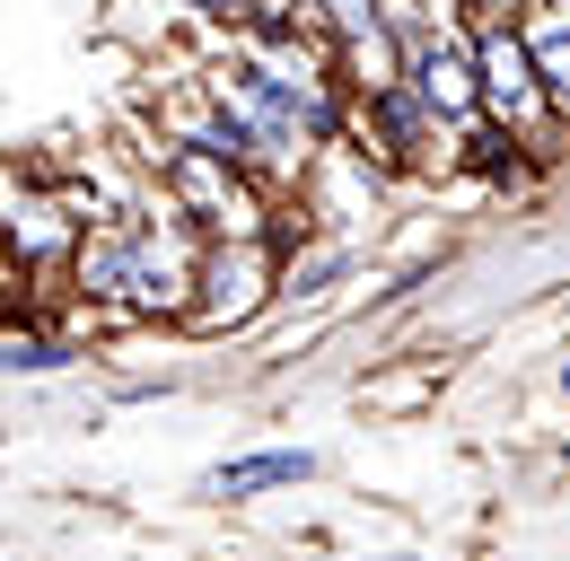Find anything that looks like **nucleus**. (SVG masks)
I'll return each instance as SVG.
<instances>
[{"label":"nucleus","instance_id":"nucleus-2","mask_svg":"<svg viewBox=\"0 0 570 561\" xmlns=\"http://www.w3.org/2000/svg\"><path fill=\"white\" fill-rule=\"evenodd\" d=\"M395 36H404V88L422 97L448 132H465L483 115V79H474V36L448 18V9H422V0H395Z\"/></svg>","mask_w":570,"mask_h":561},{"label":"nucleus","instance_id":"nucleus-9","mask_svg":"<svg viewBox=\"0 0 570 561\" xmlns=\"http://www.w3.org/2000/svg\"><path fill=\"white\" fill-rule=\"evenodd\" d=\"M9 280H18V264H9V237H0V289H9ZM18 289H27V280H18ZM0 307H9V298H0Z\"/></svg>","mask_w":570,"mask_h":561},{"label":"nucleus","instance_id":"nucleus-6","mask_svg":"<svg viewBox=\"0 0 570 561\" xmlns=\"http://www.w3.org/2000/svg\"><path fill=\"white\" fill-rule=\"evenodd\" d=\"M527 140L518 132H500L492 115H474L465 132H456V176H474V185H527Z\"/></svg>","mask_w":570,"mask_h":561},{"label":"nucleus","instance_id":"nucleus-3","mask_svg":"<svg viewBox=\"0 0 570 561\" xmlns=\"http://www.w3.org/2000/svg\"><path fill=\"white\" fill-rule=\"evenodd\" d=\"M282 298V255L273 246H203L194 273V334H246L264 307Z\"/></svg>","mask_w":570,"mask_h":561},{"label":"nucleus","instance_id":"nucleus-4","mask_svg":"<svg viewBox=\"0 0 570 561\" xmlns=\"http://www.w3.org/2000/svg\"><path fill=\"white\" fill-rule=\"evenodd\" d=\"M325 474V456L316 447H255V456H228V465H212L203 474V491L212 500H264V491H298Z\"/></svg>","mask_w":570,"mask_h":561},{"label":"nucleus","instance_id":"nucleus-5","mask_svg":"<svg viewBox=\"0 0 570 561\" xmlns=\"http://www.w3.org/2000/svg\"><path fill=\"white\" fill-rule=\"evenodd\" d=\"M71 360H88L71 325H36V316L0 325V377H53V368H71Z\"/></svg>","mask_w":570,"mask_h":561},{"label":"nucleus","instance_id":"nucleus-8","mask_svg":"<svg viewBox=\"0 0 570 561\" xmlns=\"http://www.w3.org/2000/svg\"><path fill=\"white\" fill-rule=\"evenodd\" d=\"M430 377H439L430 360H413V368H386V377H368V386H360V404H377V413H413V404L430 395Z\"/></svg>","mask_w":570,"mask_h":561},{"label":"nucleus","instance_id":"nucleus-10","mask_svg":"<svg viewBox=\"0 0 570 561\" xmlns=\"http://www.w3.org/2000/svg\"><path fill=\"white\" fill-rule=\"evenodd\" d=\"M562 395H570V360H562Z\"/></svg>","mask_w":570,"mask_h":561},{"label":"nucleus","instance_id":"nucleus-7","mask_svg":"<svg viewBox=\"0 0 570 561\" xmlns=\"http://www.w3.org/2000/svg\"><path fill=\"white\" fill-rule=\"evenodd\" d=\"M352 246H343V237H307V246H298V255H282V298H325V289H334V280H352Z\"/></svg>","mask_w":570,"mask_h":561},{"label":"nucleus","instance_id":"nucleus-1","mask_svg":"<svg viewBox=\"0 0 570 561\" xmlns=\"http://www.w3.org/2000/svg\"><path fill=\"white\" fill-rule=\"evenodd\" d=\"M158 194L203 228V246H273V219H282V194H264L255 176H237L228 158H203V149H167Z\"/></svg>","mask_w":570,"mask_h":561}]
</instances>
